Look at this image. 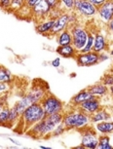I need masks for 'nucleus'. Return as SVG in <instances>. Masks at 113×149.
<instances>
[{
  "instance_id": "obj_20",
  "label": "nucleus",
  "mask_w": 113,
  "mask_h": 149,
  "mask_svg": "<svg viewBox=\"0 0 113 149\" xmlns=\"http://www.w3.org/2000/svg\"><path fill=\"white\" fill-rule=\"evenodd\" d=\"M90 118H91L92 122H100V121L108 120L110 118V115L105 110H101V111H97Z\"/></svg>"
},
{
  "instance_id": "obj_34",
  "label": "nucleus",
  "mask_w": 113,
  "mask_h": 149,
  "mask_svg": "<svg viewBox=\"0 0 113 149\" xmlns=\"http://www.w3.org/2000/svg\"><path fill=\"white\" fill-rule=\"evenodd\" d=\"M52 65L54 66V67H59L61 65V58H55V60H54L52 63Z\"/></svg>"
},
{
  "instance_id": "obj_37",
  "label": "nucleus",
  "mask_w": 113,
  "mask_h": 149,
  "mask_svg": "<svg viewBox=\"0 0 113 149\" xmlns=\"http://www.w3.org/2000/svg\"><path fill=\"white\" fill-rule=\"evenodd\" d=\"M2 108H3V104H2V103L0 102V111L2 110Z\"/></svg>"
},
{
  "instance_id": "obj_5",
  "label": "nucleus",
  "mask_w": 113,
  "mask_h": 149,
  "mask_svg": "<svg viewBox=\"0 0 113 149\" xmlns=\"http://www.w3.org/2000/svg\"><path fill=\"white\" fill-rule=\"evenodd\" d=\"M71 35H72V45L75 48L77 52H81L84 46L86 45V42L88 40L89 33L80 26H73L71 29Z\"/></svg>"
},
{
  "instance_id": "obj_15",
  "label": "nucleus",
  "mask_w": 113,
  "mask_h": 149,
  "mask_svg": "<svg viewBox=\"0 0 113 149\" xmlns=\"http://www.w3.org/2000/svg\"><path fill=\"white\" fill-rule=\"evenodd\" d=\"M106 48V40L105 37L101 34H97L95 36L94 40V46H93V51L96 53H101L104 51Z\"/></svg>"
},
{
  "instance_id": "obj_16",
  "label": "nucleus",
  "mask_w": 113,
  "mask_h": 149,
  "mask_svg": "<svg viewBox=\"0 0 113 149\" xmlns=\"http://www.w3.org/2000/svg\"><path fill=\"white\" fill-rule=\"evenodd\" d=\"M54 22H55V19H47L45 22H42L40 24H38L36 26V31H37L39 34H43L45 35L46 33L51 32V29L54 26Z\"/></svg>"
},
{
  "instance_id": "obj_35",
  "label": "nucleus",
  "mask_w": 113,
  "mask_h": 149,
  "mask_svg": "<svg viewBox=\"0 0 113 149\" xmlns=\"http://www.w3.org/2000/svg\"><path fill=\"white\" fill-rule=\"evenodd\" d=\"M107 26H108V29L110 30V31L113 32V18L107 22Z\"/></svg>"
},
{
  "instance_id": "obj_7",
  "label": "nucleus",
  "mask_w": 113,
  "mask_h": 149,
  "mask_svg": "<svg viewBox=\"0 0 113 149\" xmlns=\"http://www.w3.org/2000/svg\"><path fill=\"white\" fill-rule=\"evenodd\" d=\"M77 12L84 16H94L97 13V7H95L88 0H74V8Z\"/></svg>"
},
{
  "instance_id": "obj_21",
  "label": "nucleus",
  "mask_w": 113,
  "mask_h": 149,
  "mask_svg": "<svg viewBox=\"0 0 113 149\" xmlns=\"http://www.w3.org/2000/svg\"><path fill=\"white\" fill-rule=\"evenodd\" d=\"M12 79L11 73L3 66H0V83H8Z\"/></svg>"
},
{
  "instance_id": "obj_1",
  "label": "nucleus",
  "mask_w": 113,
  "mask_h": 149,
  "mask_svg": "<svg viewBox=\"0 0 113 149\" xmlns=\"http://www.w3.org/2000/svg\"><path fill=\"white\" fill-rule=\"evenodd\" d=\"M63 115L61 112L46 115V117L43 120L39 121L38 123L34 124L31 128H29L28 134L35 139L47 136L48 134L52 133L61 123H63Z\"/></svg>"
},
{
  "instance_id": "obj_31",
  "label": "nucleus",
  "mask_w": 113,
  "mask_h": 149,
  "mask_svg": "<svg viewBox=\"0 0 113 149\" xmlns=\"http://www.w3.org/2000/svg\"><path fill=\"white\" fill-rule=\"evenodd\" d=\"M103 83L105 86H111L113 85V76L111 75H108V76H105L103 79Z\"/></svg>"
},
{
  "instance_id": "obj_23",
  "label": "nucleus",
  "mask_w": 113,
  "mask_h": 149,
  "mask_svg": "<svg viewBox=\"0 0 113 149\" xmlns=\"http://www.w3.org/2000/svg\"><path fill=\"white\" fill-rule=\"evenodd\" d=\"M94 40H95V35L89 33L88 35V40L86 42V45L84 46L83 49L81 50V53H88L93 51V46H94Z\"/></svg>"
},
{
  "instance_id": "obj_25",
  "label": "nucleus",
  "mask_w": 113,
  "mask_h": 149,
  "mask_svg": "<svg viewBox=\"0 0 113 149\" xmlns=\"http://www.w3.org/2000/svg\"><path fill=\"white\" fill-rule=\"evenodd\" d=\"M25 4L24 0H11V11H19Z\"/></svg>"
},
{
  "instance_id": "obj_8",
  "label": "nucleus",
  "mask_w": 113,
  "mask_h": 149,
  "mask_svg": "<svg viewBox=\"0 0 113 149\" xmlns=\"http://www.w3.org/2000/svg\"><path fill=\"white\" fill-rule=\"evenodd\" d=\"M69 24V15L68 14H61L55 19V22H54V26L51 29L50 34L56 35L61 32L63 30L66 29V27L68 26Z\"/></svg>"
},
{
  "instance_id": "obj_38",
  "label": "nucleus",
  "mask_w": 113,
  "mask_h": 149,
  "mask_svg": "<svg viewBox=\"0 0 113 149\" xmlns=\"http://www.w3.org/2000/svg\"><path fill=\"white\" fill-rule=\"evenodd\" d=\"M110 92L113 94V85H111V87H110Z\"/></svg>"
},
{
  "instance_id": "obj_22",
  "label": "nucleus",
  "mask_w": 113,
  "mask_h": 149,
  "mask_svg": "<svg viewBox=\"0 0 113 149\" xmlns=\"http://www.w3.org/2000/svg\"><path fill=\"white\" fill-rule=\"evenodd\" d=\"M109 136H103L98 139V148L100 149H111L112 146L109 143Z\"/></svg>"
},
{
  "instance_id": "obj_39",
  "label": "nucleus",
  "mask_w": 113,
  "mask_h": 149,
  "mask_svg": "<svg viewBox=\"0 0 113 149\" xmlns=\"http://www.w3.org/2000/svg\"><path fill=\"white\" fill-rule=\"evenodd\" d=\"M110 55H111V56H113V50H112L111 52H110Z\"/></svg>"
},
{
  "instance_id": "obj_18",
  "label": "nucleus",
  "mask_w": 113,
  "mask_h": 149,
  "mask_svg": "<svg viewBox=\"0 0 113 149\" xmlns=\"http://www.w3.org/2000/svg\"><path fill=\"white\" fill-rule=\"evenodd\" d=\"M88 90L95 97H101V95H106L107 93V87L104 84H97V85L90 87Z\"/></svg>"
},
{
  "instance_id": "obj_33",
  "label": "nucleus",
  "mask_w": 113,
  "mask_h": 149,
  "mask_svg": "<svg viewBox=\"0 0 113 149\" xmlns=\"http://www.w3.org/2000/svg\"><path fill=\"white\" fill-rule=\"evenodd\" d=\"M39 1H40V0H27V1H25V4H27L30 9H32Z\"/></svg>"
},
{
  "instance_id": "obj_17",
  "label": "nucleus",
  "mask_w": 113,
  "mask_h": 149,
  "mask_svg": "<svg viewBox=\"0 0 113 149\" xmlns=\"http://www.w3.org/2000/svg\"><path fill=\"white\" fill-rule=\"evenodd\" d=\"M58 43L59 46H63V45H70L72 44V35L71 32L68 29H64L61 33H59L58 36Z\"/></svg>"
},
{
  "instance_id": "obj_12",
  "label": "nucleus",
  "mask_w": 113,
  "mask_h": 149,
  "mask_svg": "<svg viewBox=\"0 0 113 149\" xmlns=\"http://www.w3.org/2000/svg\"><path fill=\"white\" fill-rule=\"evenodd\" d=\"M51 10H52L51 7L48 5V3L45 0H40V1L32 8V15H34L35 17L44 18V17H46L48 14L50 13Z\"/></svg>"
},
{
  "instance_id": "obj_6",
  "label": "nucleus",
  "mask_w": 113,
  "mask_h": 149,
  "mask_svg": "<svg viewBox=\"0 0 113 149\" xmlns=\"http://www.w3.org/2000/svg\"><path fill=\"white\" fill-rule=\"evenodd\" d=\"M98 58H100V54L96 53L94 51L88 52V53H81L78 52L76 57L74 58L76 61H77L78 65L80 66H91L97 64L98 61Z\"/></svg>"
},
{
  "instance_id": "obj_26",
  "label": "nucleus",
  "mask_w": 113,
  "mask_h": 149,
  "mask_svg": "<svg viewBox=\"0 0 113 149\" xmlns=\"http://www.w3.org/2000/svg\"><path fill=\"white\" fill-rule=\"evenodd\" d=\"M20 116H21V115L19 114V112L16 110L15 107L11 108L9 112V123H12L14 121H16Z\"/></svg>"
},
{
  "instance_id": "obj_14",
  "label": "nucleus",
  "mask_w": 113,
  "mask_h": 149,
  "mask_svg": "<svg viewBox=\"0 0 113 149\" xmlns=\"http://www.w3.org/2000/svg\"><path fill=\"white\" fill-rule=\"evenodd\" d=\"M57 53L63 58H75L77 55V51L75 50L72 44L59 46L57 48Z\"/></svg>"
},
{
  "instance_id": "obj_10",
  "label": "nucleus",
  "mask_w": 113,
  "mask_h": 149,
  "mask_svg": "<svg viewBox=\"0 0 113 149\" xmlns=\"http://www.w3.org/2000/svg\"><path fill=\"white\" fill-rule=\"evenodd\" d=\"M78 107L80 108L81 111H83L84 113H86L88 115H93L97 111L100 110V100H98L97 97H94V98H92V100H86V102H84L83 103H81Z\"/></svg>"
},
{
  "instance_id": "obj_28",
  "label": "nucleus",
  "mask_w": 113,
  "mask_h": 149,
  "mask_svg": "<svg viewBox=\"0 0 113 149\" xmlns=\"http://www.w3.org/2000/svg\"><path fill=\"white\" fill-rule=\"evenodd\" d=\"M64 131H66V127L63 126V123H61L60 125L57 127L55 130H54V134H53V136H60V134H63L64 133Z\"/></svg>"
},
{
  "instance_id": "obj_3",
  "label": "nucleus",
  "mask_w": 113,
  "mask_h": 149,
  "mask_svg": "<svg viewBox=\"0 0 113 149\" xmlns=\"http://www.w3.org/2000/svg\"><path fill=\"white\" fill-rule=\"evenodd\" d=\"M91 118L90 115L84 113L83 111L69 112L68 114L64 115L63 119V124L66 129H79L83 128L87 125Z\"/></svg>"
},
{
  "instance_id": "obj_40",
  "label": "nucleus",
  "mask_w": 113,
  "mask_h": 149,
  "mask_svg": "<svg viewBox=\"0 0 113 149\" xmlns=\"http://www.w3.org/2000/svg\"><path fill=\"white\" fill-rule=\"evenodd\" d=\"M24 1H27V0H24Z\"/></svg>"
},
{
  "instance_id": "obj_30",
  "label": "nucleus",
  "mask_w": 113,
  "mask_h": 149,
  "mask_svg": "<svg viewBox=\"0 0 113 149\" xmlns=\"http://www.w3.org/2000/svg\"><path fill=\"white\" fill-rule=\"evenodd\" d=\"M45 1L51 7V9H56V7L60 4V0H45Z\"/></svg>"
},
{
  "instance_id": "obj_32",
  "label": "nucleus",
  "mask_w": 113,
  "mask_h": 149,
  "mask_svg": "<svg viewBox=\"0 0 113 149\" xmlns=\"http://www.w3.org/2000/svg\"><path fill=\"white\" fill-rule=\"evenodd\" d=\"M88 1L90 2V3H92L93 5H94L95 7L98 8L100 6H101V5H103L106 0H88Z\"/></svg>"
},
{
  "instance_id": "obj_11",
  "label": "nucleus",
  "mask_w": 113,
  "mask_h": 149,
  "mask_svg": "<svg viewBox=\"0 0 113 149\" xmlns=\"http://www.w3.org/2000/svg\"><path fill=\"white\" fill-rule=\"evenodd\" d=\"M98 143V139L94 132H90L88 130L87 133L83 134L81 141V147L85 148H97Z\"/></svg>"
},
{
  "instance_id": "obj_2",
  "label": "nucleus",
  "mask_w": 113,
  "mask_h": 149,
  "mask_svg": "<svg viewBox=\"0 0 113 149\" xmlns=\"http://www.w3.org/2000/svg\"><path fill=\"white\" fill-rule=\"evenodd\" d=\"M21 117L22 120L24 121V126L27 125V129H29L34 124L43 120L46 117V113H45L41 103L35 102L29 105L27 108H25V110L22 113Z\"/></svg>"
},
{
  "instance_id": "obj_24",
  "label": "nucleus",
  "mask_w": 113,
  "mask_h": 149,
  "mask_svg": "<svg viewBox=\"0 0 113 149\" xmlns=\"http://www.w3.org/2000/svg\"><path fill=\"white\" fill-rule=\"evenodd\" d=\"M9 112L10 109L8 108H2V110L0 111V124L1 125L9 123Z\"/></svg>"
},
{
  "instance_id": "obj_13",
  "label": "nucleus",
  "mask_w": 113,
  "mask_h": 149,
  "mask_svg": "<svg viewBox=\"0 0 113 149\" xmlns=\"http://www.w3.org/2000/svg\"><path fill=\"white\" fill-rule=\"evenodd\" d=\"M94 97H97L93 95L91 93L89 92V90H83V91L78 93L77 95H75L74 97H72L71 103L73 105H75V106H79L81 103H83L84 102L89 100H92V98H94Z\"/></svg>"
},
{
  "instance_id": "obj_27",
  "label": "nucleus",
  "mask_w": 113,
  "mask_h": 149,
  "mask_svg": "<svg viewBox=\"0 0 113 149\" xmlns=\"http://www.w3.org/2000/svg\"><path fill=\"white\" fill-rule=\"evenodd\" d=\"M61 3L67 10H72L74 8V0H60Z\"/></svg>"
},
{
  "instance_id": "obj_29",
  "label": "nucleus",
  "mask_w": 113,
  "mask_h": 149,
  "mask_svg": "<svg viewBox=\"0 0 113 149\" xmlns=\"http://www.w3.org/2000/svg\"><path fill=\"white\" fill-rule=\"evenodd\" d=\"M11 6V0H0V8L4 10L10 9Z\"/></svg>"
},
{
  "instance_id": "obj_36",
  "label": "nucleus",
  "mask_w": 113,
  "mask_h": 149,
  "mask_svg": "<svg viewBox=\"0 0 113 149\" xmlns=\"http://www.w3.org/2000/svg\"><path fill=\"white\" fill-rule=\"evenodd\" d=\"M108 58V56H106V55H100V58H98V61H105Z\"/></svg>"
},
{
  "instance_id": "obj_19",
  "label": "nucleus",
  "mask_w": 113,
  "mask_h": 149,
  "mask_svg": "<svg viewBox=\"0 0 113 149\" xmlns=\"http://www.w3.org/2000/svg\"><path fill=\"white\" fill-rule=\"evenodd\" d=\"M97 130L100 132L101 134H107L113 132V122H106V121H101L97 125Z\"/></svg>"
},
{
  "instance_id": "obj_4",
  "label": "nucleus",
  "mask_w": 113,
  "mask_h": 149,
  "mask_svg": "<svg viewBox=\"0 0 113 149\" xmlns=\"http://www.w3.org/2000/svg\"><path fill=\"white\" fill-rule=\"evenodd\" d=\"M41 105L43 107L46 115L58 113V112H61L63 110V102L59 100L58 97L53 95H45V97L41 100Z\"/></svg>"
},
{
  "instance_id": "obj_9",
  "label": "nucleus",
  "mask_w": 113,
  "mask_h": 149,
  "mask_svg": "<svg viewBox=\"0 0 113 149\" xmlns=\"http://www.w3.org/2000/svg\"><path fill=\"white\" fill-rule=\"evenodd\" d=\"M97 12L103 22H108L113 18V0H106L101 6L98 8Z\"/></svg>"
}]
</instances>
